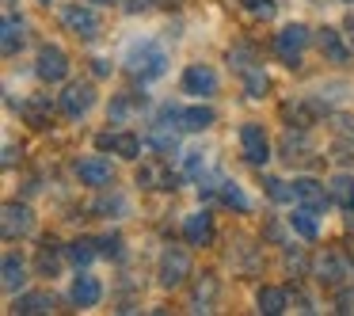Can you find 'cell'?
<instances>
[{
	"label": "cell",
	"mask_w": 354,
	"mask_h": 316,
	"mask_svg": "<svg viewBox=\"0 0 354 316\" xmlns=\"http://www.w3.org/2000/svg\"><path fill=\"white\" fill-rule=\"evenodd\" d=\"M77 62H73V54H69V46L65 42H57V39H46V42H39L35 46V57H31V73H35V80H39L42 88H62L65 80H73L77 77Z\"/></svg>",
	"instance_id": "11"
},
{
	"label": "cell",
	"mask_w": 354,
	"mask_h": 316,
	"mask_svg": "<svg viewBox=\"0 0 354 316\" xmlns=\"http://www.w3.org/2000/svg\"><path fill=\"white\" fill-rule=\"evenodd\" d=\"M39 232V214L27 198H8L0 210V236L4 244H24Z\"/></svg>",
	"instance_id": "20"
},
{
	"label": "cell",
	"mask_w": 354,
	"mask_h": 316,
	"mask_svg": "<svg viewBox=\"0 0 354 316\" xmlns=\"http://www.w3.org/2000/svg\"><path fill=\"white\" fill-rule=\"evenodd\" d=\"M343 248H346V255H351V267H354V236H346Z\"/></svg>",
	"instance_id": "47"
},
{
	"label": "cell",
	"mask_w": 354,
	"mask_h": 316,
	"mask_svg": "<svg viewBox=\"0 0 354 316\" xmlns=\"http://www.w3.org/2000/svg\"><path fill=\"white\" fill-rule=\"evenodd\" d=\"M176 88H179V95H183V100L217 103V95L225 92V73L217 69L214 62H187L183 69H179Z\"/></svg>",
	"instance_id": "15"
},
{
	"label": "cell",
	"mask_w": 354,
	"mask_h": 316,
	"mask_svg": "<svg viewBox=\"0 0 354 316\" xmlns=\"http://www.w3.org/2000/svg\"><path fill=\"white\" fill-rule=\"evenodd\" d=\"M69 179L80 187V191H107V187H118V160L100 149H88V153L69 156Z\"/></svg>",
	"instance_id": "10"
},
{
	"label": "cell",
	"mask_w": 354,
	"mask_h": 316,
	"mask_svg": "<svg viewBox=\"0 0 354 316\" xmlns=\"http://www.w3.org/2000/svg\"><path fill=\"white\" fill-rule=\"evenodd\" d=\"M118 69L130 84L153 88L171 73V50L156 35H133V39H126L122 54H118Z\"/></svg>",
	"instance_id": "1"
},
{
	"label": "cell",
	"mask_w": 354,
	"mask_h": 316,
	"mask_svg": "<svg viewBox=\"0 0 354 316\" xmlns=\"http://www.w3.org/2000/svg\"><path fill=\"white\" fill-rule=\"evenodd\" d=\"M343 31H346V39H351V46H354V16H351V19H346V24H343Z\"/></svg>",
	"instance_id": "46"
},
{
	"label": "cell",
	"mask_w": 354,
	"mask_h": 316,
	"mask_svg": "<svg viewBox=\"0 0 354 316\" xmlns=\"http://www.w3.org/2000/svg\"><path fill=\"white\" fill-rule=\"evenodd\" d=\"M107 293H111L107 282H103L92 267H84V270H73L65 301H69V308H77V313H92V308H100L103 301H107Z\"/></svg>",
	"instance_id": "22"
},
{
	"label": "cell",
	"mask_w": 354,
	"mask_h": 316,
	"mask_svg": "<svg viewBox=\"0 0 354 316\" xmlns=\"http://www.w3.org/2000/svg\"><path fill=\"white\" fill-rule=\"evenodd\" d=\"M54 88H42L39 92L19 95V103H12V111L19 115V126H27L31 133H50L62 122V111H57V95H50Z\"/></svg>",
	"instance_id": "16"
},
{
	"label": "cell",
	"mask_w": 354,
	"mask_h": 316,
	"mask_svg": "<svg viewBox=\"0 0 354 316\" xmlns=\"http://www.w3.org/2000/svg\"><path fill=\"white\" fill-rule=\"evenodd\" d=\"M225 65H229L232 80H236L240 95L248 103H263L270 95V88H274L270 84V69H267V62H263L255 42H232L225 50Z\"/></svg>",
	"instance_id": "2"
},
{
	"label": "cell",
	"mask_w": 354,
	"mask_h": 316,
	"mask_svg": "<svg viewBox=\"0 0 354 316\" xmlns=\"http://www.w3.org/2000/svg\"><path fill=\"white\" fill-rule=\"evenodd\" d=\"M100 236V255H103V263H126V236H122V229H107V232H95Z\"/></svg>",
	"instance_id": "38"
},
{
	"label": "cell",
	"mask_w": 354,
	"mask_h": 316,
	"mask_svg": "<svg viewBox=\"0 0 354 316\" xmlns=\"http://www.w3.org/2000/svg\"><path fill=\"white\" fill-rule=\"evenodd\" d=\"M100 80L84 77H73L57 88V111H62V122H84L95 107H100Z\"/></svg>",
	"instance_id": "14"
},
{
	"label": "cell",
	"mask_w": 354,
	"mask_h": 316,
	"mask_svg": "<svg viewBox=\"0 0 354 316\" xmlns=\"http://www.w3.org/2000/svg\"><path fill=\"white\" fill-rule=\"evenodd\" d=\"M179 240H187L194 252H214L221 244V225H217V214L209 202H202V206L187 210L179 217Z\"/></svg>",
	"instance_id": "18"
},
{
	"label": "cell",
	"mask_w": 354,
	"mask_h": 316,
	"mask_svg": "<svg viewBox=\"0 0 354 316\" xmlns=\"http://www.w3.org/2000/svg\"><path fill=\"white\" fill-rule=\"evenodd\" d=\"M156 4H160V8H183L187 0H156Z\"/></svg>",
	"instance_id": "45"
},
{
	"label": "cell",
	"mask_w": 354,
	"mask_h": 316,
	"mask_svg": "<svg viewBox=\"0 0 354 316\" xmlns=\"http://www.w3.org/2000/svg\"><path fill=\"white\" fill-rule=\"evenodd\" d=\"M236 156L255 171L270 168V160L278 156V141L270 133V126L259 122V118H244L236 126Z\"/></svg>",
	"instance_id": "12"
},
{
	"label": "cell",
	"mask_w": 354,
	"mask_h": 316,
	"mask_svg": "<svg viewBox=\"0 0 354 316\" xmlns=\"http://www.w3.org/2000/svg\"><path fill=\"white\" fill-rule=\"evenodd\" d=\"M156 8H160L156 0H126V4H122L126 16H149V12H156Z\"/></svg>",
	"instance_id": "43"
},
{
	"label": "cell",
	"mask_w": 354,
	"mask_h": 316,
	"mask_svg": "<svg viewBox=\"0 0 354 316\" xmlns=\"http://www.w3.org/2000/svg\"><path fill=\"white\" fill-rule=\"evenodd\" d=\"M183 183H187V176L164 153H145L133 164V187L141 194H176Z\"/></svg>",
	"instance_id": "9"
},
{
	"label": "cell",
	"mask_w": 354,
	"mask_h": 316,
	"mask_svg": "<svg viewBox=\"0 0 354 316\" xmlns=\"http://www.w3.org/2000/svg\"><path fill=\"white\" fill-rule=\"evenodd\" d=\"M252 305H255V313H263V316H286V313H293V305H290V282H255Z\"/></svg>",
	"instance_id": "29"
},
{
	"label": "cell",
	"mask_w": 354,
	"mask_h": 316,
	"mask_svg": "<svg viewBox=\"0 0 354 316\" xmlns=\"http://www.w3.org/2000/svg\"><path fill=\"white\" fill-rule=\"evenodd\" d=\"M316 57H320L324 65H331V69L354 65V46H351L343 27H331V24L316 27Z\"/></svg>",
	"instance_id": "23"
},
{
	"label": "cell",
	"mask_w": 354,
	"mask_h": 316,
	"mask_svg": "<svg viewBox=\"0 0 354 316\" xmlns=\"http://www.w3.org/2000/svg\"><path fill=\"white\" fill-rule=\"evenodd\" d=\"M324 126H328L331 138H343V141H351V145H354V111H331Z\"/></svg>",
	"instance_id": "40"
},
{
	"label": "cell",
	"mask_w": 354,
	"mask_h": 316,
	"mask_svg": "<svg viewBox=\"0 0 354 316\" xmlns=\"http://www.w3.org/2000/svg\"><path fill=\"white\" fill-rule=\"evenodd\" d=\"M308 282L328 297L339 286L354 282V267L343 244H313V267H308Z\"/></svg>",
	"instance_id": "7"
},
{
	"label": "cell",
	"mask_w": 354,
	"mask_h": 316,
	"mask_svg": "<svg viewBox=\"0 0 354 316\" xmlns=\"http://www.w3.org/2000/svg\"><path fill=\"white\" fill-rule=\"evenodd\" d=\"M88 214L100 217V221H122V217L130 214V198H126L118 187L95 191V202H88Z\"/></svg>",
	"instance_id": "33"
},
{
	"label": "cell",
	"mask_w": 354,
	"mask_h": 316,
	"mask_svg": "<svg viewBox=\"0 0 354 316\" xmlns=\"http://www.w3.org/2000/svg\"><path fill=\"white\" fill-rule=\"evenodd\" d=\"M286 214V221H290V229H293V236L297 240H305V244H320V236H324V217L328 214H320V210H313V206H290V210H282Z\"/></svg>",
	"instance_id": "30"
},
{
	"label": "cell",
	"mask_w": 354,
	"mask_h": 316,
	"mask_svg": "<svg viewBox=\"0 0 354 316\" xmlns=\"http://www.w3.org/2000/svg\"><path fill=\"white\" fill-rule=\"evenodd\" d=\"M305 240H290L286 248H278V267H282L286 278H308V267H313V252L301 248Z\"/></svg>",
	"instance_id": "36"
},
{
	"label": "cell",
	"mask_w": 354,
	"mask_h": 316,
	"mask_svg": "<svg viewBox=\"0 0 354 316\" xmlns=\"http://www.w3.org/2000/svg\"><path fill=\"white\" fill-rule=\"evenodd\" d=\"M88 4H95V8H103V12H122L126 0H88Z\"/></svg>",
	"instance_id": "44"
},
{
	"label": "cell",
	"mask_w": 354,
	"mask_h": 316,
	"mask_svg": "<svg viewBox=\"0 0 354 316\" xmlns=\"http://www.w3.org/2000/svg\"><path fill=\"white\" fill-rule=\"evenodd\" d=\"M35 4H39V8H46V12H50V8H57V4H62V0H35Z\"/></svg>",
	"instance_id": "48"
},
{
	"label": "cell",
	"mask_w": 354,
	"mask_h": 316,
	"mask_svg": "<svg viewBox=\"0 0 354 316\" xmlns=\"http://www.w3.org/2000/svg\"><path fill=\"white\" fill-rule=\"evenodd\" d=\"M198 270V252H194L187 240H168V244L156 252V263H153V282L160 293H183L187 282L194 278Z\"/></svg>",
	"instance_id": "4"
},
{
	"label": "cell",
	"mask_w": 354,
	"mask_h": 316,
	"mask_svg": "<svg viewBox=\"0 0 354 316\" xmlns=\"http://www.w3.org/2000/svg\"><path fill=\"white\" fill-rule=\"evenodd\" d=\"M149 118L176 126L183 138H202V133H209L221 122V111H217V103H206V100H179V103L164 100L156 103V111Z\"/></svg>",
	"instance_id": "6"
},
{
	"label": "cell",
	"mask_w": 354,
	"mask_h": 316,
	"mask_svg": "<svg viewBox=\"0 0 354 316\" xmlns=\"http://www.w3.org/2000/svg\"><path fill=\"white\" fill-rule=\"evenodd\" d=\"M339 4H354V0H339Z\"/></svg>",
	"instance_id": "50"
},
{
	"label": "cell",
	"mask_w": 354,
	"mask_h": 316,
	"mask_svg": "<svg viewBox=\"0 0 354 316\" xmlns=\"http://www.w3.org/2000/svg\"><path fill=\"white\" fill-rule=\"evenodd\" d=\"M293 194H297L301 206H313L320 214H331V194H328V179L316 176V171H293ZM293 202V206H297Z\"/></svg>",
	"instance_id": "28"
},
{
	"label": "cell",
	"mask_w": 354,
	"mask_h": 316,
	"mask_svg": "<svg viewBox=\"0 0 354 316\" xmlns=\"http://www.w3.org/2000/svg\"><path fill=\"white\" fill-rule=\"evenodd\" d=\"M65 255H69V267L73 270L95 267V263L103 259V255H100V236H95V232H77V236L65 240Z\"/></svg>",
	"instance_id": "31"
},
{
	"label": "cell",
	"mask_w": 354,
	"mask_h": 316,
	"mask_svg": "<svg viewBox=\"0 0 354 316\" xmlns=\"http://www.w3.org/2000/svg\"><path fill=\"white\" fill-rule=\"evenodd\" d=\"M221 297H225V275L217 267H198L183 290V308L187 313H217Z\"/></svg>",
	"instance_id": "17"
},
{
	"label": "cell",
	"mask_w": 354,
	"mask_h": 316,
	"mask_svg": "<svg viewBox=\"0 0 354 316\" xmlns=\"http://www.w3.org/2000/svg\"><path fill=\"white\" fill-rule=\"evenodd\" d=\"M8 313L12 316H50L62 313V297L54 293V286H27L24 293L8 297Z\"/></svg>",
	"instance_id": "25"
},
{
	"label": "cell",
	"mask_w": 354,
	"mask_h": 316,
	"mask_svg": "<svg viewBox=\"0 0 354 316\" xmlns=\"http://www.w3.org/2000/svg\"><path fill=\"white\" fill-rule=\"evenodd\" d=\"M324 179H328L331 206H335L339 214H354V168H335Z\"/></svg>",
	"instance_id": "35"
},
{
	"label": "cell",
	"mask_w": 354,
	"mask_h": 316,
	"mask_svg": "<svg viewBox=\"0 0 354 316\" xmlns=\"http://www.w3.org/2000/svg\"><path fill=\"white\" fill-rule=\"evenodd\" d=\"M92 149L115 156L118 164H138L149 153L145 130H138V126H103V130L92 133Z\"/></svg>",
	"instance_id": "13"
},
{
	"label": "cell",
	"mask_w": 354,
	"mask_h": 316,
	"mask_svg": "<svg viewBox=\"0 0 354 316\" xmlns=\"http://www.w3.org/2000/svg\"><path fill=\"white\" fill-rule=\"evenodd\" d=\"M259 187H263V198L270 202V206L278 210H290L293 202H297V194H293V176H278V171H259Z\"/></svg>",
	"instance_id": "34"
},
{
	"label": "cell",
	"mask_w": 354,
	"mask_h": 316,
	"mask_svg": "<svg viewBox=\"0 0 354 316\" xmlns=\"http://www.w3.org/2000/svg\"><path fill=\"white\" fill-rule=\"evenodd\" d=\"M308 54H316V27L305 19H286L274 27L270 35V57H274L282 69L301 73L308 65Z\"/></svg>",
	"instance_id": "5"
},
{
	"label": "cell",
	"mask_w": 354,
	"mask_h": 316,
	"mask_svg": "<svg viewBox=\"0 0 354 316\" xmlns=\"http://www.w3.org/2000/svg\"><path fill=\"white\" fill-rule=\"evenodd\" d=\"M308 133H313V130H290V126H286L282 141H278V156H282L286 164H293V160H308V156L316 153L313 141H308Z\"/></svg>",
	"instance_id": "37"
},
{
	"label": "cell",
	"mask_w": 354,
	"mask_h": 316,
	"mask_svg": "<svg viewBox=\"0 0 354 316\" xmlns=\"http://www.w3.org/2000/svg\"><path fill=\"white\" fill-rule=\"evenodd\" d=\"M225 267L232 270L236 278H263V270H267L270 263V244L259 236V232H232L229 240H225Z\"/></svg>",
	"instance_id": "8"
},
{
	"label": "cell",
	"mask_w": 354,
	"mask_h": 316,
	"mask_svg": "<svg viewBox=\"0 0 354 316\" xmlns=\"http://www.w3.org/2000/svg\"><path fill=\"white\" fill-rule=\"evenodd\" d=\"M141 115H149L145 88L126 80V88H118V92L107 95V126H138Z\"/></svg>",
	"instance_id": "21"
},
{
	"label": "cell",
	"mask_w": 354,
	"mask_h": 316,
	"mask_svg": "<svg viewBox=\"0 0 354 316\" xmlns=\"http://www.w3.org/2000/svg\"><path fill=\"white\" fill-rule=\"evenodd\" d=\"M328 305H331V313H354V282H346V286H339L335 293H328Z\"/></svg>",
	"instance_id": "41"
},
{
	"label": "cell",
	"mask_w": 354,
	"mask_h": 316,
	"mask_svg": "<svg viewBox=\"0 0 354 316\" xmlns=\"http://www.w3.org/2000/svg\"><path fill=\"white\" fill-rule=\"evenodd\" d=\"M115 69H118V62H111V57H100V54L88 57V77H92V80H107V77H115Z\"/></svg>",
	"instance_id": "42"
},
{
	"label": "cell",
	"mask_w": 354,
	"mask_h": 316,
	"mask_svg": "<svg viewBox=\"0 0 354 316\" xmlns=\"http://www.w3.org/2000/svg\"><path fill=\"white\" fill-rule=\"evenodd\" d=\"M4 8H19V0H4Z\"/></svg>",
	"instance_id": "49"
},
{
	"label": "cell",
	"mask_w": 354,
	"mask_h": 316,
	"mask_svg": "<svg viewBox=\"0 0 354 316\" xmlns=\"http://www.w3.org/2000/svg\"><path fill=\"white\" fill-rule=\"evenodd\" d=\"M214 206L225 210V214H232V217H252L255 214V194H252V187H248L244 179L221 176L217 179V202Z\"/></svg>",
	"instance_id": "27"
},
{
	"label": "cell",
	"mask_w": 354,
	"mask_h": 316,
	"mask_svg": "<svg viewBox=\"0 0 354 316\" xmlns=\"http://www.w3.org/2000/svg\"><path fill=\"white\" fill-rule=\"evenodd\" d=\"M31 46V19L19 8H4V19H0V54L4 62H16L19 54H27Z\"/></svg>",
	"instance_id": "24"
},
{
	"label": "cell",
	"mask_w": 354,
	"mask_h": 316,
	"mask_svg": "<svg viewBox=\"0 0 354 316\" xmlns=\"http://www.w3.org/2000/svg\"><path fill=\"white\" fill-rule=\"evenodd\" d=\"M54 24L77 46H100L107 35V12L88 4V0H62L54 8Z\"/></svg>",
	"instance_id": "3"
},
{
	"label": "cell",
	"mask_w": 354,
	"mask_h": 316,
	"mask_svg": "<svg viewBox=\"0 0 354 316\" xmlns=\"http://www.w3.org/2000/svg\"><path fill=\"white\" fill-rule=\"evenodd\" d=\"M31 259H35V275L46 278V282H54L65 270H73L69 255H65V240L54 236V232H50V236H39V248L31 252Z\"/></svg>",
	"instance_id": "26"
},
{
	"label": "cell",
	"mask_w": 354,
	"mask_h": 316,
	"mask_svg": "<svg viewBox=\"0 0 354 316\" xmlns=\"http://www.w3.org/2000/svg\"><path fill=\"white\" fill-rule=\"evenodd\" d=\"M236 8L244 12L252 24H274L278 16V0H236Z\"/></svg>",
	"instance_id": "39"
},
{
	"label": "cell",
	"mask_w": 354,
	"mask_h": 316,
	"mask_svg": "<svg viewBox=\"0 0 354 316\" xmlns=\"http://www.w3.org/2000/svg\"><path fill=\"white\" fill-rule=\"evenodd\" d=\"M176 164L187 176V183H202V179L209 176V149L202 145V141H191V145H183L176 153Z\"/></svg>",
	"instance_id": "32"
},
{
	"label": "cell",
	"mask_w": 354,
	"mask_h": 316,
	"mask_svg": "<svg viewBox=\"0 0 354 316\" xmlns=\"http://www.w3.org/2000/svg\"><path fill=\"white\" fill-rule=\"evenodd\" d=\"M35 259L31 252H24L19 244H8L4 248V255H0V290H4V297H16V293H24L27 286L35 282Z\"/></svg>",
	"instance_id": "19"
}]
</instances>
